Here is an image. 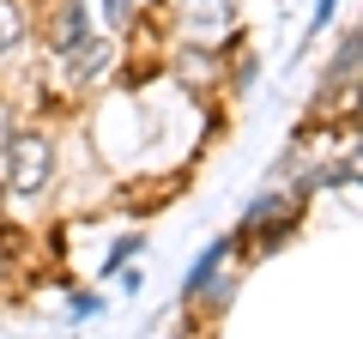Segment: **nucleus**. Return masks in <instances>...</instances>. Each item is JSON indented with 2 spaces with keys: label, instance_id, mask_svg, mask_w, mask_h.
I'll use <instances>...</instances> for the list:
<instances>
[{
  "label": "nucleus",
  "instance_id": "f8f14e48",
  "mask_svg": "<svg viewBox=\"0 0 363 339\" xmlns=\"http://www.w3.org/2000/svg\"><path fill=\"white\" fill-rule=\"evenodd\" d=\"M327 18H333V0H315V25H309V30H321Z\"/></svg>",
  "mask_w": 363,
  "mask_h": 339
},
{
  "label": "nucleus",
  "instance_id": "423d86ee",
  "mask_svg": "<svg viewBox=\"0 0 363 339\" xmlns=\"http://www.w3.org/2000/svg\"><path fill=\"white\" fill-rule=\"evenodd\" d=\"M104 67H109V43H104V37H85V43L73 49V73H79V79H97Z\"/></svg>",
  "mask_w": 363,
  "mask_h": 339
},
{
  "label": "nucleus",
  "instance_id": "f03ea898",
  "mask_svg": "<svg viewBox=\"0 0 363 339\" xmlns=\"http://www.w3.org/2000/svg\"><path fill=\"white\" fill-rule=\"evenodd\" d=\"M297 206H303V188H279V194H260L255 206L242 212V230L248 236H260V248H279L291 236V218H297Z\"/></svg>",
  "mask_w": 363,
  "mask_h": 339
},
{
  "label": "nucleus",
  "instance_id": "9d476101",
  "mask_svg": "<svg viewBox=\"0 0 363 339\" xmlns=\"http://www.w3.org/2000/svg\"><path fill=\"white\" fill-rule=\"evenodd\" d=\"M6 145H13V109L0 104V152H6Z\"/></svg>",
  "mask_w": 363,
  "mask_h": 339
},
{
  "label": "nucleus",
  "instance_id": "ddd939ff",
  "mask_svg": "<svg viewBox=\"0 0 363 339\" xmlns=\"http://www.w3.org/2000/svg\"><path fill=\"white\" fill-rule=\"evenodd\" d=\"M0 279H6V236H0Z\"/></svg>",
  "mask_w": 363,
  "mask_h": 339
},
{
  "label": "nucleus",
  "instance_id": "0eeeda50",
  "mask_svg": "<svg viewBox=\"0 0 363 339\" xmlns=\"http://www.w3.org/2000/svg\"><path fill=\"white\" fill-rule=\"evenodd\" d=\"M18 37H25V13H18V0H0V55H13Z\"/></svg>",
  "mask_w": 363,
  "mask_h": 339
},
{
  "label": "nucleus",
  "instance_id": "f257e3e1",
  "mask_svg": "<svg viewBox=\"0 0 363 339\" xmlns=\"http://www.w3.org/2000/svg\"><path fill=\"white\" fill-rule=\"evenodd\" d=\"M55 170V152L43 133H13V145H6V188L13 194H37L43 182H49Z\"/></svg>",
  "mask_w": 363,
  "mask_h": 339
},
{
  "label": "nucleus",
  "instance_id": "9b49d317",
  "mask_svg": "<svg viewBox=\"0 0 363 339\" xmlns=\"http://www.w3.org/2000/svg\"><path fill=\"white\" fill-rule=\"evenodd\" d=\"M104 13H109V18H116V25H121V18L133 13V0H104Z\"/></svg>",
  "mask_w": 363,
  "mask_h": 339
},
{
  "label": "nucleus",
  "instance_id": "39448f33",
  "mask_svg": "<svg viewBox=\"0 0 363 339\" xmlns=\"http://www.w3.org/2000/svg\"><path fill=\"white\" fill-rule=\"evenodd\" d=\"M224 255H230V243H212L206 255H200V261L188 267V297H200V291H206L212 279H218V267H224Z\"/></svg>",
  "mask_w": 363,
  "mask_h": 339
},
{
  "label": "nucleus",
  "instance_id": "1a4fd4ad",
  "mask_svg": "<svg viewBox=\"0 0 363 339\" xmlns=\"http://www.w3.org/2000/svg\"><path fill=\"white\" fill-rule=\"evenodd\" d=\"M133 255H140V236H121V243H116V255H109V267H121V261H133Z\"/></svg>",
  "mask_w": 363,
  "mask_h": 339
},
{
  "label": "nucleus",
  "instance_id": "6e6552de",
  "mask_svg": "<svg viewBox=\"0 0 363 339\" xmlns=\"http://www.w3.org/2000/svg\"><path fill=\"white\" fill-rule=\"evenodd\" d=\"M182 79H188V85H194V79H206L212 73V55H182V67H176Z\"/></svg>",
  "mask_w": 363,
  "mask_h": 339
},
{
  "label": "nucleus",
  "instance_id": "7ed1b4c3",
  "mask_svg": "<svg viewBox=\"0 0 363 339\" xmlns=\"http://www.w3.org/2000/svg\"><path fill=\"white\" fill-rule=\"evenodd\" d=\"M85 37H91V18H85V6H79V0H67V6H61V25H55V55H73Z\"/></svg>",
  "mask_w": 363,
  "mask_h": 339
},
{
  "label": "nucleus",
  "instance_id": "20e7f679",
  "mask_svg": "<svg viewBox=\"0 0 363 339\" xmlns=\"http://www.w3.org/2000/svg\"><path fill=\"white\" fill-rule=\"evenodd\" d=\"M188 25H194L200 37L224 30V25H230V0H188Z\"/></svg>",
  "mask_w": 363,
  "mask_h": 339
}]
</instances>
